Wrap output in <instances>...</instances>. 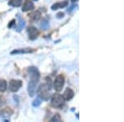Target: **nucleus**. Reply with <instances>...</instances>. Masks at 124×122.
Wrapping results in <instances>:
<instances>
[{
	"instance_id": "f257e3e1",
	"label": "nucleus",
	"mask_w": 124,
	"mask_h": 122,
	"mask_svg": "<svg viewBox=\"0 0 124 122\" xmlns=\"http://www.w3.org/2000/svg\"><path fill=\"white\" fill-rule=\"evenodd\" d=\"M27 73L31 77V80L29 81L28 85H27V93L30 97H32L37 91V85L40 79V73L36 67H29L27 69Z\"/></svg>"
},
{
	"instance_id": "f03ea898",
	"label": "nucleus",
	"mask_w": 124,
	"mask_h": 122,
	"mask_svg": "<svg viewBox=\"0 0 124 122\" xmlns=\"http://www.w3.org/2000/svg\"><path fill=\"white\" fill-rule=\"evenodd\" d=\"M47 82L46 83H43L38 87L37 90V93L40 98L45 100V101H48L50 99V94H51V79L46 78Z\"/></svg>"
},
{
	"instance_id": "7ed1b4c3",
	"label": "nucleus",
	"mask_w": 124,
	"mask_h": 122,
	"mask_svg": "<svg viewBox=\"0 0 124 122\" xmlns=\"http://www.w3.org/2000/svg\"><path fill=\"white\" fill-rule=\"evenodd\" d=\"M65 104V99L61 94H54L51 100V105L55 108H61Z\"/></svg>"
},
{
	"instance_id": "20e7f679",
	"label": "nucleus",
	"mask_w": 124,
	"mask_h": 122,
	"mask_svg": "<svg viewBox=\"0 0 124 122\" xmlns=\"http://www.w3.org/2000/svg\"><path fill=\"white\" fill-rule=\"evenodd\" d=\"M65 85V77L62 74L58 75L55 79L53 87L56 92H61Z\"/></svg>"
},
{
	"instance_id": "39448f33",
	"label": "nucleus",
	"mask_w": 124,
	"mask_h": 122,
	"mask_svg": "<svg viewBox=\"0 0 124 122\" xmlns=\"http://www.w3.org/2000/svg\"><path fill=\"white\" fill-rule=\"evenodd\" d=\"M22 85H23V82L21 80L13 79L9 82V90L13 93H17L21 88Z\"/></svg>"
},
{
	"instance_id": "423d86ee",
	"label": "nucleus",
	"mask_w": 124,
	"mask_h": 122,
	"mask_svg": "<svg viewBox=\"0 0 124 122\" xmlns=\"http://www.w3.org/2000/svg\"><path fill=\"white\" fill-rule=\"evenodd\" d=\"M27 33H28L29 39L31 41H34L39 36V31L36 27H30L27 28Z\"/></svg>"
},
{
	"instance_id": "0eeeda50",
	"label": "nucleus",
	"mask_w": 124,
	"mask_h": 122,
	"mask_svg": "<svg viewBox=\"0 0 124 122\" xmlns=\"http://www.w3.org/2000/svg\"><path fill=\"white\" fill-rule=\"evenodd\" d=\"M74 96H75V93H74L73 90L71 88H66L65 91L64 92L62 97H63V98L65 99V101H70V100H71L73 98Z\"/></svg>"
},
{
	"instance_id": "6e6552de",
	"label": "nucleus",
	"mask_w": 124,
	"mask_h": 122,
	"mask_svg": "<svg viewBox=\"0 0 124 122\" xmlns=\"http://www.w3.org/2000/svg\"><path fill=\"white\" fill-rule=\"evenodd\" d=\"M34 52L33 49L31 48H24V49H18V50H14L11 52V55H18V54H28V53H32Z\"/></svg>"
},
{
	"instance_id": "1a4fd4ad",
	"label": "nucleus",
	"mask_w": 124,
	"mask_h": 122,
	"mask_svg": "<svg viewBox=\"0 0 124 122\" xmlns=\"http://www.w3.org/2000/svg\"><path fill=\"white\" fill-rule=\"evenodd\" d=\"M32 9H34V3H32V1L25 0V3H23V12H28Z\"/></svg>"
},
{
	"instance_id": "9d476101",
	"label": "nucleus",
	"mask_w": 124,
	"mask_h": 122,
	"mask_svg": "<svg viewBox=\"0 0 124 122\" xmlns=\"http://www.w3.org/2000/svg\"><path fill=\"white\" fill-rule=\"evenodd\" d=\"M68 5V1L65 0V1H63V2H59V3H56L55 4H53L51 6V9L53 11H55V10H58L60 8H63V7H65L66 6Z\"/></svg>"
},
{
	"instance_id": "9b49d317",
	"label": "nucleus",
	"mask_w": 124,
	"mask_h": 122,
	"mask_svg": "<svg viewBox=\"0 0 124 122\" xmlns=\"http://www.w3.org/2000/svg\"><path fill=\"white\" fill-rule=\"evenodd\" d=\"M12 114H13V111L12 110H10L9 108H5V109L0 111V117L3 118V119L8 118L11 116Z\"/></svg>"
},
{
	"instance_id": "f8f14e48",
	"label": "nucleus",
	"mask_w": 124,
	"mask_h": 122,
	"mask_svg": "<svg viewBox=\"0 0 124 122\" xmlns=\"http://www.w3.org/2000/svg\"><path fill=\"white\" fill-rule=\"evenodd\" d=\"M17 18H18V23H17L16 31H18V32H20V31H21L23 29V27H25L26 23H25V21H24V20L21 17H20V15H17Z\"/></svg>"
},
{
	"instance_id": "ddd939ff",
	"label": "nucleus",
	"mask_w": 124,
	"mask_h": 122,
	"mask_svg": "<svg viewBox=\"0 0 124 122\" xmlns=\"http://www.w3.org/2000/svg\"><path fill=\"white\" fill-rule=\"evenodd\" d=\"M29 16H30V18H31V20H32V21H34V22H37L41 18V14L39 11H36V12H34V13H31V14H30Z\"/></svg>"
},
{
	"instance_id": "4468645a",
	"label": "nucleus",
	"mask_w": 124,
	"mask_h": 122,
	"mask_svg": "<svg viewBox=\"0 0 124 122\" xmlns=\"http://www.w3.org/2000/svg\"><path fill=\"white\" fill-rule=\"evenodd\" d=\"M22 3H23V0H10L8 4L10 6H12V7H19V6H21Z\"/></svg>"
},
{
	"instance_id": "2eb2a0df",
	"label": "nucleus",
	"mask_w": 124,
	"mask_h": 122,
	"mask_svg": "<svg viewBox=\"0 0 124 122\" xmlns=\"http://www.w3.org/2000/svg\"><path fill=\"white\" fill-rule=\"evenodd\" d=\"M7 89V82L4 79H0V92H5Z\"/></svg>"
},
{
	"instance_id": "dca6fc26",
	"label": "nucleus",
	"mask_w": 124,
	"mask_h": 122,
	"mask_svg": "<svg viewBox=\"0 0 124 122\" xmlns=\"http://www.w3.org/2000/svg\"><path fill=\"white\" fill-rule=\"evenodd\" d=\"M51 122H61V117L59 114H55L54 116L51 119Z\"/></svg>"
},
{
	"instance_id": "f3484780",
	"label": "nucleus",
	"mask_w": 124,
	"mask_h": 122,
	"mask_svg": "<svg viewBox=\"0 0 124 122\" xmlns=\"http://www.w3.org/2000/svg\"><path fill=\"white\" fill-rule=\"evenodd\" d=\"M41 27L44 30H47L49 28V22H48L46 20H43V22L41 24Z\"/></svg>"
},
{
	"instance_id": "a211bd4d",
	"label": "nucleus",
	"mask_w": 124,
	"mask_h": 122,
	"mask_svg": "<svg viewBox=\"0 0 124 122\" xmlns=\"http://www.w3.org/2000/svg\"><path fill=\"white\" fill-rule=\"evenodd\" d=\"M41 99H40V98L35 99L32 101V106L34 107H40V105H41Z\"/></svg>"
},
{
	"instance_id": "6ab92c4d",
	"label": "nucleus",
	"mask_w": 124,
	"mask_h": 122,
	"mask_svg": "<svg viewBox=\"0 0 124 122\" xmlns=\"http://www.w3.org/2000/svg\"><path fill=\"white\" fill-rule=\"evenodd\" d=\"M64 16H65V14H64V13H58L57 14H56V17L58 19H61V18H63L64 17Z\"/></svg>"
},
{
	"instance_id": "aec40b11",
	"label": "nucleus",
	"mask_w": 124,
	"mask_h": 122,
	"mask_svg": "<svg viewBox=\"0 0 124 122\" xmlns=\"http://www.w3.org/2000/svg\"><path fill=\"white\" fill-rule=\"evenodd\" d=\"M5 103L4 101V98H3V97H1L0 96V107H2L3 106V104Z\"/></svg>"
},
{
	"instance_id": "412c9836",
	"label": "nucleus",
	"mask_w": 124,
	"mask_h": 122,
	"mask_svg": "<svg viewBox=\"0 0 124 122\" xmlns=\"http://www.w3.org/2000/svg\"><path fill=\"white\" fill-rule=\"evenodd\" d=\"M14 22H15V20H13V21L11 22V23L8 24V27H9V28H11V27H13V25L14 24Z\"/></svg>"
},
{
	"instance_id": "4be33fe9",
	"label": "nucleus",
	"mask_w": 124,
	"mask_h": 122,
	"mask_svg": "<svg viewBox=\"0 0 124 122\" xmlns=\"http://www.w3.org/2000/svg\"><path fill=\"white\" fill-rule=\"evenodd\" d=\"M78 0H71V2H73V3H75V2H77Z\"/></svg>"
}]
</instances>
